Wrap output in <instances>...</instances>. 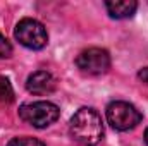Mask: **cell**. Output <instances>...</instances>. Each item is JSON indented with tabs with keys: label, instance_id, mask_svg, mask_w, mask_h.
<instances>
[{
	"label": "cell",
	"instance_id": "cell-1",
	"mask_svg": "<svg viewBox=\"0 0 148 146\" xmlns=\"http://www.w3.org/2000/svg\"><path fill=\"white\" fill-rule=\"evenodd\" d=\"M69 132L76 143L81 146H97L103 138L102 117L95 108L83 107L71 119Z\"/></svg>",
	"mask_w": 148,
	"mask_h": 146
},
{
	"label": "cell",
	"instance_id": "cell-2",
	"mask_svg": "<svg viewBox=\"0 0 148 146\" xmlns=\"http://www.w3.org/2000/svg\"><path fill=\"white\" fill-rule=\"evenodd\" d=\"M59 115H60V110L52 102H33L19 108V117L26 124L36 129L48 127L50 124H53L59 119Z\"/></svg>",
	"mask_w": 148,
	"mask_h": 146
},
{
	"label": "cell",
	"instance_id": "cell-3",
	"mask_svg": "<svg viewBox=\"0 0 148 146\" xmlns=\"http://www.w3.org/2000/svg\"><path fill=\"white\" fill-rule=\"evenodd\" d=\"M14 36L21 45L31 50H41L48 41V35L43 24L31 17H24L17 23L14 29Z\"/></svg>",
	"mask_w": 148,
	"mask_h": 146
},
{
	"label": "cell",
	"instance_id": "cell-4",
	"mask_svg": "<svg viewBox=\"0 0 148 146\" xmlns=\"http://www.w3.org/2000/svg\"><path fill=\"white\" fill-rule=\"evenodd\" d=\"M107 120L115 131H129L141 122V112L127 102H112L107 107Z\"/></svg>",
	"mask_w": 148,
	"mask_h": 146
},
{
	"label": "cell",
	"instance_id": "cell-5",
	"mask_svg": "<svg viewBox=\"0 0 148 146\" xmlns=\"http://www.w3.org/2000/svg\"><path fill=\"white\" fill-rule=\"evenodd\" d=\"M76 65L86 76H100V74H105L109 71L110 55L103 48H88L77 55Z\"/></svg>",
	"mask_w": 148,
	"mask_h": 146
},
{
	"label": "cell",
	"instance_id": "cell-6",
	"mask_svg": "<svg viewBox=\"0 0 148 146\" xmlns=\"http://www.w3.org/2000/svg\"><path fill=\"white\" fill-rule=\"evenodd\" d=\"M55 86H57L55 77L47 71H36L29 74L26 81V89L33 95H48L55 89Z\"/></svg>",
	"mask_w": 148,
	"mask_h": 146
},
{
	"label": "cell",
	"instance_id": "cell-7",
	"mask_svg": "<svg viewBox=\"0 0 148 146\" xmlns=\"http://www.w3.org/2000/svg\"><path fill=\"white\" fill-rule=\"evenodd\" d=\"M105 7L114 19H126L131 17L136 12L138 3L134 0H109L105 2Z\"/></svg>",
	"mask_w": 148,
	"mask_h": 146
},
{
	"label": "cell",
	"instance_id": "cell-8",
	"mask_svg": "<svg viewBox=\"0 0 148 146\" xmlns=\"http://www.w3.org/2000/svg\"><path fill=\"white\" fill-rule=\"evenodd\" d=\"M14 102V91L10 83L5 77H0V103H12Z\"/></svg>",
	"mask_w": 148,
	"mask_h": 146
},
{
	"label": "cell",
	"instance_id": "cell-9",
	"mask_svg": "<svg viewBox=\"0 0 148 146\" xmlns=\"http://www.w3.org/2000/svg\"><path fill=\"white\" fill-rule=\"evenodd\" d=\"M7 146H45L41 141H38L35 138H29V136H23V138H16L12 139Z\"/></svg>",
	"mask_w": 148,
	"mask_h": 146
},
{
	"label": "cell",
	"instance_id": "cell-10",
	"mask_svg": "<svg viewBox=\"0 0 148 146\" xmlns=\"http://www.w3.org/2000/svg\"><path fill=\"white\" fill-rule=\"evenodd\" d=\"M12 55V46L7 41V38L0 33V59H9Z\"/></svg>",
	"mask_w": 148,
	"mask_h": 146
},
{
	"label": "cell",
	"instance_id": "cell-11",
	"mask_svg": "<svg viewBox=\"0 0 148 146\" xmlns=\"http://www.w3.org/2000/svg\"><path fill=\"white\" fill-rule=\"evenodd\" d=\"M138 77H140L145 84H148V67H143V69L138 72Z\"/></svg>",
	"mask_w": 148,
	"mask_h": 146
},
{
	"label": "cell",
	"instance_id": "cell-12",
	"mask_svg": "<svg viewBox=\"0 0 148 146\" xmlns=\"http://www.w3.org/2000/svg\"><path fill=\"white\" fill-rule=\"evenodd\" d=\"M145 141H147V145H148V127H147V131H145Z\"/></svg>",
	"mask_w": 148,
	"mask_h": 146
}]
</instances>
